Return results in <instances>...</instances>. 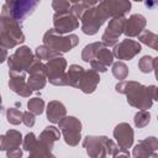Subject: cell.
Here are the masks:
<instances>
[{
	"label": "cell",
	"mask_w": 158,
	"mask_h": 158,
	"mask_svg": "<svg viewBox=\"0 0 158 158\" xmlns=\"http://www.w3.org/2000/svg\"><path fill=\"white\" fill-rule=\"evenodd\" d=\"M115 89L120 94L127 96V102L139 110H147L152 106L153 101L157 100V86H144L137 81L122 80L115 85Z\"/></svg>",
	"instance_id": "1"
},
{
	"label": "cell",
	"mask_w": 158,
	"mask_h": 158,
	"mask_svg": "<svg viewBox=\"0 0 158 158\" xmlns=\"http://www.w3.org/2000/svg\"><path fill=\"white\" fill-rule=\"evenodd\" d=\"M25 41L22 26L9 16H0V47L14 48Z\"/></svg>",
	"instance_id": "2"
},
{
	"label": "cell",
	"mask_w": 158,
	"mask_h": 158,
	"mask_svg": "<svg viewBox=\"0 0 158 158\" xmlns=\"http://www.w3.org/2000/svg\"><path fill=\"white\" fill-rule=\"evenodd\" d=\"M107 19H111V16H110L104 1H100L95 6L89 9L80 19L81 30L85 35L93 36L99 31V28L102 26V23Z\"/></svg>",
	"instance_id": "3"
},
{
	"label": "cell",
	"mask_w": 158,
	"mask_h": 158,
	"mask_svg": "<svg viewBox=\"0 0 158 158\" xmlns=\"http://www.w3.org/2000/svg\"><path fill=\"white\" fill-rule=\"evenodd\" d=\"M38 1L33 0H7L2 5L1 16H9L17 22H22L38 6Z\"/></svg>",
	"instance_id": "4"
},
{
	"label": "cell",
	"mask_w": 158,
	"mask_h": 158,
	"mask_svg": "<svg viewBox=\"0 0 158 158\" xmlns=\"http://www.w3.org/2000/svg\"><path fill=\"white\" fill-rule=\"evenodd\" d=\"M78 43H79V37L74 33H69L67 36L58 35L53 28H51L43 35V44L58 53L69 52Z\"/></svg>",
	"instance_id": "5"
},
{
	"label": "cell",
	"mask_w": 158,
	"mask_h": 158,
	"mask_svg": "<svg viewBox=\"0 0 158 158\" xmlns=\"http://www.w3.org/2000/svg\"><path fill=\"white\" fill-rule=\"evenodd\" d=\"M59 130L68 146H77L81 138V122L74 116H65L58 122Z\"/></svg>",
	"instance_id": "6"
},
{
	"label": "cell",
	"mask_w": 158,
	"mask_h": 158,
	"mask_svg": "<svg viewBox=\"0 0 158 158\" xmlns=\"http://www.w3.org/2000/svg\"><path fill=\"white\" fill-rule=\"evenodd\" d=\"M46 72H47V79L51 84L57 86H64L68 85L67 81V60L63 57H56L53 59L47 60Z\"/></svg>",
	"instance_id": "7"
},
{
	"label": "cell",
	"mask_w": 158,
	"mask_h": 158,
	"mask_svg": "<svg viewBox=\"0 0 158 158\" xmlns=\"http://www.w3.org/2000/svg\"><path fill=\"white\" fill-rule=\"evenodd\" d=\"M35 59L33 53L27 46H21L16 49L14 54H11L7 58V64L11 72H19V73H26L28 67L32 64Z\"/></svg>",
	"instance_id": "8"
},
{
	"label": "cell",
	"mask_w": 158,
	"mask_h": 158,
	"mask_svg": "<svg viewBox=\"0 0 158 158\" xmlns=\"http://www.w3.org/2000/svg\"><path fill=\"white\" fill-rule=\"evenodd\" d=\"M125 22L126 17L125 16H116L112 17L105 30V32L101 36V42L109 48L111 46H115L118 41V37L123 33L125 30Z\"/></svg>",
	"instance_id": "9"
},
{
	"label": "cell",
	"mask_w": 158,
	"mask_h": 158,
	"mask_svg": "<svg viewBox=\"0 0 158 158\" xmlns=\"http://www.w3.org/2000/svg\"><path fill=\"white\" fill-rule=\"evenodd\" d=\"M79 27V21L69 12H54L53 15V30L58 35L69 33Z\"/></svg>",
	"instance_id": "10"
},
{
	"label": "cell",
	"mask_w": 158,
	"mask_h": 158,
	"mask_svg": "<svg viewBox=\"0 0 158 158\" xmlns=\"http://www.w3.org/2000/svg\"><path fill=\"white\" fill-rule=\"evenodd\" d=\"M141 52V44L137 41L126 38L118 43H116L112 49V56L116 57L117 59H122V60H130L132 59L136 54H138Z\"/></svg>",
	"instance_id": "11"
},
{
	"label": "cell",
	"mask_w": 158,
	"mask_h": 158,
	"mask_svg": "<svg viewBox=\"0 0 158 158\" xmlns=\"http://www.w3.org/2000/svg\"><path fill=\"white\" fill-rule=\"evenodd\" d=\"M106 136H86L83 139V147L85 148L90 158H100L106 154Z\"/></svg>",
	"instance_id": "12"
},
{
	"label": "cell",
	"mask_w": 158,
	"mask_h": 158,
	"mask_svg": "<svg viewBox=\"0 0 158 158\" xmlns=\"http://www.w3.org/2000/svg\"><path fill=\"white\" fill-rule=\"evenodd\" d=\"M114 137L120 149L127 151L133 143V130L127 122H121L114 128Z\"/></svg>",
	"instance_id": "13"
},
{
	"label": "cell",
	"mask_w": 158,
	"mask_h": 158,
	"mask_svg": "<svg viewBox=\"0 0 158 158\" xmlns=\"http://www.w3.org/2000/svg\"><path fill=\"white\" fill-rule=\"evenodd\" d=\"M9 77H10V80H9V86L10 89L20 95V96H23V98H30V95L32 94V90L28 88L27 85V80H26V77H25V73H19V72H9Z\"/></svg>",
	"instance_id": "14"
},
{
	"label": "cell",
	"mask_w": 158,
	"mask_h": 158,
	"mask_svg": "<svg viewBox=\"0 0 158 158\" xmlns=\"http://www.w3.org/2000/svg\"><path fill=\"white\" fill-rule=\"evenodd\" d=\"M146 23H147V21H146V17L143 15L133 14L128 19H126L123 33L127 37H136L144 30Z\"/></svg>",
	"instance_id": "15"
},
{
	"label": "cell",
	"mask_w": 158,
	"mask_h": 158,
	"mask_svg": "<svg viewBox=\"0 0 158 158\" xmlns=\"http://www.w3.org/2000/svg\"><path fill=\"white\" fill-rule=\"evenodd\" d=\"M158 149V141L156 137H147L141 139L133 148L132 156L133 158H148L153 152Z\"/></svg>",
	"instance_id": "16"
},
{
	"label": "cell",
	"mask_w": 158,
	"mask_h": 158,
	"mask_svg": "<svg viewBox=\"0 0 158 158\" xmlns=\"http://www.w3.org/2000/svg\"><path fill=\"white\" fill-rule=\"evenodd\" d=\"M99 81H100L99 73H96L93 69H88V70H84L78 88L85 94H91L95 91Z\"/></svg>",
	"instance_id": "17"
},
{
	"label": "cell",
	"mask_w": 158,
	"mask_h": 158,
	"mask_svg": "<svg viewBox=\"0 0 158 158\" xmlns=\"http://www.w3.org/2000/svg\"><path fill=\"white\" fill-rule=\"evenodd\" d=\"M22 143V135L16 130H9L5 135L0 136V151H9L20 147Z\"/></svg>",
	"instance_id": "18"
},
{
	"label": "cell",
	"mask_w": 158,
	"mask_h": 158,
	"mask_svg": "<svg viewBox=\"0 0 158 158\" xmlns=\"http://www.w3.org/2000/svg\"><path fill=\"white\" fill-rule=\"evenodd\" d=\"M47 120L52 123H58L63 117L67 116V109L65 106L58 101V100H52L47 105Z\"/></svg>",
	"instance_id": "19"
},
{
	"label": "cell",
	"mask_w": 158,
	"mask_h": 158,
	"mask_svg": "<svg viewBox=\"0 0 158 158\" xmlns=\"http://www.w3.org/2000/svg\"><path fill=\"white\" fill-rule=\"evenodd\" d=\"M98 4V1H89V0H84V1H75V2H72L70 5V9H69V12L79 21L83 15L89 10L91 9L93 6H95Z\"/></svg>",
	"instance_id": "20"
},
{
	"label": "cell",
	"mask_w": 158,
	"mask_h": 158,
	"mask_svg": "<svg viewBox=\"0 0 158 158\" xmlns=\"http://www.w3.org/2000/svg\"><path fill=\"white\" fill-rule=\"evenodd\" d=\"M67 73V81H68V85L69 86H73V88H78L79 85V81L81 79V75L84 73V68L78 65V64H72L68 69Z\"/></svg>",
	"instance_id": "21"
},
{
	"label": "cell",
	"mask_w": 158,
	"mask_h": 158,
	"mask_svg": "<svg viewBox=\"0 0 158 158\" xmlns=\"http://www.w3.org/2000/svg\"><path fill=\"white\" fill-rule=\"evenodd\" d=\"M104 47H106L101 41L100 42H94V43H90V44H86L85 47H84V49H83V52H81V59L84 60V62H90V60H93L94 58H95V56H96V53L101 49V48H104Z\"/></svg>",
	"instance_id": "22"
},
{
	"label": "cell",
	"mask_w": 158,
	"mask_h": 158,
	"mask_svg": "<svg viewBox=\"0 0 158 158\" xmlns=\"http://www.w3.org/2000/svg\"><path fill=\"white\" fill-rule=\"evenodd\" d=\"M28 79L27 80V85L28 88L33 91V90H41L44 88L46 83H47V75L42 74V73H36V74H28Z\"/></svg>",
	"instance_id": "23"
},
{
	"label": "cell",
	"mask_w": 158,
	"mask_h": 158,
	"mask_svg": "<svg viewBox=\"0 0 158 158\" xmlns=\"http://www.w3.org/2000/svg\"><path fill=\"white\" fill-rule=\"evenodd\" d=\"M59 137H60V131L57 127H54V126H47L41 132V135H40L38 138L42 139V141H44V142H47V143H49V144H54V142L58 141Z\"/></svg>",
	"instance_id": "24"
},
{
	"label": "cell",
	"mask_w": 158,
	"mask_h": 158,
	"mask_svg": "<svg viewBox=\"0 0 158 158\" xmlns=\"http://www.w3.org/2000/svg\"><path fill=\"white\" fill-rule=\"evenodd\" d=\"M35 54H36V58L38 60H49V59H53L56 57H62L60 56L62 53H58V52H56V51L46 47L44 44L38 46L36 48V51H35Z\"/></svg>",
	"instance_id": "25"
},
{
	"label": "cell",
	"mask_w": 158,
	"mask_h": 158,
	"mask_svg": "<svg viewBox=\"0 0 158 158\" xmlns=\"http://www.w3.org/2000/svg\"><path fill=\"white\" fill-rule=\"evenodd\" d=\"M138 40H139L142 43L147 44L148 47H151V48H153V49H157V48H158V44H157V42H158V36H157L154 32H152V31L143 30V31L138 35Z\"/></svg>",
	"instance_id": "26"
},
{
	"label": "cell",
	"mask_w": 158,
	"mask_h": 158,
	"mask_svg": "<svg viewBox=\"0 0 158 158\" xmlns=\"http://www.w3.org/2000/svg\"><path fill=\"white\" fill-rule=\"evenodd\" d=\"M157 67V58H153L151 56H143L138 60V68L142 73H151Z\"/></svg>",
	"instance_id": "27"
},
{
	"label": "cell",
	"mask_w": 158,
	"mask_h": 158,
	"mask_svg": "<svg viewBox=\"0 0 158 158\" xmlns=\"http://www.w3.org/2000/svg\"><path fill=\"white\" fill-rule=\"evenodd\" d=\"M94 59L98 60V62H100L101 64H104L106 68L114 63V56H112V52H111L107 47L101 48V49L96 53V56H95Z\"/></svg>",
	"instance_id": "28"
},
{
	"label": "cell",
	"mask_w": 158,
	"mask_h": 158,
	"mask_svg": "<svg viewBox=\"0 0 158 158\" xmlns=\"http://www.w3.org/2000/svg\"><path fill=\"white\" fill-rule=\"evenodd\" d=\"M112 74H114V77L116 79H118L120 81H122L128 75V68H127V65L123 62H121V60L118 62L117 60V62L112 63Z\"/></svg>",
	"instance_id": "29"
},
{
	"label": "cell",
	"mask_w": 158,
	"mask_h": 158,
	"mask_svg": "<svg viewBox=\"0 0 158 158\" xmlns=\"http://www.w3.org/2000/svg\"><path fill=\"white\" fill-rule=\"evenodd\" d=\"M28 111L33 115H41L44 111V101L41 98H32L27 102Z\"/></svg>",
	"instance_id": "30"
},
{
	"label": "cell",
	"mask_w": 158,
	"mask_h": 158,
	"mask_svg": "<svg viewBox=\"0 0 158 158\" xmlns=\"http://www.w3.org/2000/svg\"><path fill=\"white\" fill-rule=\"evenodd\" d=\"M149 120H151V114L147 111V110H139L136 115H135V125L136 127L138 128H142V127H146L148 123H149Z\"/></svg>",
	"instance_id": "31"
},
{
	"label": "cell",
	"mask_w": 158,
	"mask_h": 158,
	"mask_svg": "<svg viewBox=\"0 0 158 158\" xmlns=\"http://www.w3.org/2000/svg\"><path fill=\"white\" fill-rule=\"evenodd\" d=\"M6 120L11 125H19L22 122V111L16 107H10L6 110Z\"/></svg>",
	"instance_id": "32"
},
{
	"label": "cell",
	"mask_w": 158,
	"mask_h": 158,
	"mask_svg": "<svg viewBox=\"0 0 158 158\" xmlns=\"http://www.w3.org/2000/svg\"><path fill=\"white\" fill-rule=\"evenodd\" d=\"M70 5H72L70 1H64V0H54V1H52V7L56 10V12L69 11Z\"/></svg>",
	"instance_id": "33"
},
{
	"label": "cell",
	"mask_w": 158,
	"mask_h": 158,
	"mask_svg": "<svg viewBox=\"0 0 158 158\" xmlns=\"http://www.w3.org/2000/svg\"><path fill=\"white\" fill-rule=\"evenodd\" d=\"M36 139H37V138H36L35 133H33V132H28V133L22 138V148H23L25 151L30 152V151L32 149V147H33Z\"/></svg>",
	"instance_id": "34"
},
{
	"label": "cell",
	"mask_w": 158,
	"mask_h": 158,
	"mask_svg": "<svg viewBox=\"0 0 158 158\" xmlns=\"http://www.w3.org/2000/svg\"><path fill=\"white\" fill-rule=\"evenodd\" d=\"M105 148H106V154L107 156H110V157H114V156H116L121 149H120V147L112 141V139H109L107 138V141H106V144H105Z\"/></svg>",
	"instance_id": "35"
},
{
	"label": "cell",
	"mask_w": 158,
	"mask_h": 158,
	"mask_svg": "<svg viewBox=\"0 0 158 158\" xmlns=\"http://www.w3.org/2000/svg\"><path fill=\"white\" fill-rule=\"evenodd\" d=\"M35 115L32 114V112H30V111H25V112H22V122L25 123V126H27V127H32L33 125H35Z\"/></svg>",
	"instance_id": "36"
},
{
	"label": "cell",
	"mask_w": 158,
	"mask_h": 158,
	"mask_svg": "<svg viewBox=\"0 0 158 158\" xmlns=\"http://www.w3.org/2000/svg\"><path fill=\"white\" fill-rule=\"evenodd\" d=\"M89 63H90V65H91V69L95 70L96 73H105V72L107 70V68H106L104 64H101L100 62H98V60H95V59L90 60Z\"/></svg>",
	"instance_id": "37"
},
{
	"label": "cell",
	"mask_w": 158,
	"mask_h": 158,
	"mask_svg": "<svg viewBox=\"0 0 158 158\" xmlns=\"http://www.w3.org/2000/svg\"><path fill=\"white\" fill-rule=\"evenodd\" d=\"M6 157L7 158H21L22 157V149L20 147L11 148V149L6 151Z\"/></svg>",
	"instance_id": "38"
},
{
	"label": "cell",
	"mask_w": 158,
	"mask_h": 158,
	"mask_svg": "<svg viewBox=\"0 0 158 158\" xmlns=\"http://www.w3.org/2000/svg\"><path fill=\"white\" fill-rule=\"evenodd\" d=\"M6 59H7V49L0 47V64L4 63Z\"/></svg>",
	"instance_id": "39"
},
{
	"label": "cell",
	"mask_w": 158,
	"mask_h": 158,
	"mask_svg": "<svg viewBox=\"0 0 158 158\" xmlns=\"http://www.w3.org/2000/svg\"><path fill=\"white\" fill-rule=\"evenodd\" d=\"M112 158H130V153H128V151H120L116 156H114Z\"/></svg>",
	"instance_id": "40"
},
{
	"label": "cell",
	"mask_w": 158,
	"mask_h": 158,
	"mask_svg": "<svg viewBox=\"0 0 158 158\" xmlns=\"http://www.w3.org/2000/svg\"><path fill=\"white\" fill-rule=\"evenodd\" d=\"M148 158H158V154H157V152H153Z\"/></svg>",
	"instance_id": "41"
},
{
	"label": "cell",
	"mask_w": 158,
	"mask_h": 158,
	"mask_svg": "<svg viewBox=\"0 0 158 158\" xmlns=\"http://www.w3.org/2000/svg\"><path fill=\"white\" fill-rule=\"evenodd\" d=\"M28 158H42V157H40V156H37V154H32V153H30Z\"/></svg>",
	"instance_id": "42"
},
{
	"label": "cell",
	"mask_w": 158,
	"mask_h": 158,
	"mask_svg": "<svg viewBox=\"0 0 158 158\" xmlns=\"http://www.w3.org/2000/svg\"><path fill=\"white\" fill-rule=\"evenodd\" d=\"M46 158H57V157H54V156H53V154H52V153H51V154H49V156H47V157H46Z\"/></svg>",
	"instance_id": "43"
},
{
	"label": "cell",
	"mask_w": 158,
	"mask_h": 158,
	"mask_svg": "<svg viewBox=\"0 0 158 158\" xmlns=\"http://www.w3.org/2000/svg\"><path fill=\"white\" fill-rule=\"evenodd\" d=\"M2 110V105H1V95H0V111Z\"/></svg>",
	"instance_id": "44"
},
{
	"label": "cell",
	"mask_w": 158,
	"mask_h": 158,
	"mask_svg": "<svg viewBox=\"0 0 158 158\" xmlns=\"http://www.w3.org/2000/svg\"><path fill=\"white\" fill-rule=\"evenodd\" d=\"M100 158H109V156H102V157H100Z\"/></svg>",
	"instance_id": "45"
},
{
	"label": "cell",
	"mask_w": 158,
	"mask_h": 158,
	"mask_svg": "<svg viewBox=\"0 0 158 158\" xmlns=\"http://www.w3.org/2000/svg\"><path fill=\"white\" fill-rule=\"evenodd\" d=\"M0 16H1V14H0Z\"/></svg>",
	"instance_id": "46"
}]
</instances>
